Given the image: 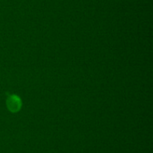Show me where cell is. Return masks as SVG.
I'll return each mask as SVG.
<instances>
[{"instance_id": "obj_1", "label": "cell", "mask_w": 153, "mask_h": 153, "mask_svg": "<svg viewBox=\"0 0 153 153\" xmlns=\"http://www.w3.org/2000/svg\"><path fill=\"white\" fill-rule=\"evenodd\" d=\"M7 106L9 110L12 112H16L20 110L22 101L20 98L16 94H11L7 99Z\"/></svg>"}]
</instances>
